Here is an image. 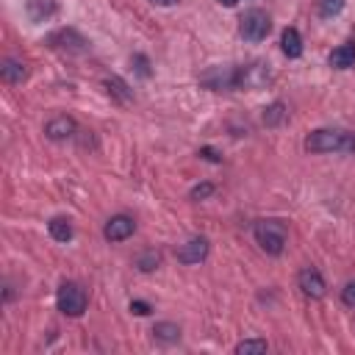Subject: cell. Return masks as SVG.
Masks as SVG:
<instances>
[{"mask_svg":"<svg viewBox=\"0 0 355 355\" xmlns=\"http://www.w3.org/2000/svg\"><path fill=\"white\" fill-rule=\"evenodd\" d=\"M305 150L308 153H355V133L319 128L305 139Z\"/></svg>","mask_w":355,"mask_h":355,"instance_id":"cell-1","label":"cell"},{"mask_svg":"<svg viewBox=\"0 0 355 355\" xmlns=\"http://www.w3.org/2000/svg\"><path fill=\"white\" fill-rule=\"evenodd\" d=\"M252 236H255L258 247H261L266 255H280V252L286 250V239H288L286 225L277 222V219H261V222H255Z\"/></svg>","mask_w":355,"mask_h":355,"instance_id":"cell-2","label":"cell"},{"mask_svg":"<svg viewBox=\"0 0 355 355\" xmlns=\"http://www.w3.org/2000/svg\"><path fill=\"white\" fill-rule=\"evenodd\" d=\"M55 305H58V311L64 316H72L75 319V316H80L86 311L89 297H86V291L78 283H61L58 291H55Z\"/></svg>","mask_w":355,"mask_h":355,"instance_id":"cell-3","label":"cell"},{"mask_svg":"<svg viewBox=\"0 0 355 355\" xmlns=\"http://www.w3.org/2000/svg\"><path fill=\"white\" fill-rule=\"evenodd\" d=\"M269 31H272V19H269V14L263 8H250L239 19V33L247 42H261V39H266Z\"/></svg>","mask_w":355,"mask_h":355,"instance_id":"cell-4","label":"cell"},{"mask_svg":"<svg viewBox=\"0 0 355 355\" xmlns=\"http://www.w3.org/2000/svg\"><path fill=\"white\" fill-rule=\"evenodd\" d=\"M200 83L211 92H230L239 89V67H211L200 75Z\"/></svg>","mask_w":355,"mask_h":355,"instance_id":"cell-5","label":"cell"},{"mask_svg":"<svg viewBox=\"0 0 355 355\" xmlns=\"http://www.w3.org/2000/svg\"><path fill=\"white\" fill-rule=\"evenodd\" d=\"M269 80H272V72L261 61H252L247 67H239V89H263Z\"/></svg>","mask_w":355,"mask_h":355,"instance_id":"cell-6","label":"cell"},{"mask_svg":"<svg viewBox=\"0 0 355 355\" xmlns=\"http://www.w3.org/2000/svg\"><path fill=\"white\" fill-rule=\"evenodd\" d=\"M297 286H300V291H302L305 297H311V300H322L324 291H327V283H324V277H322V272H319L316 266H305V269L297 275Z\"/></svg>","mask_w":355,"mask_h":355,"instance_id":"cell-7","label":"cell"},{"mask_svg":"<svg viewBox=\"0 0 355 355\" xmlns=\"http://www.w3.org/2000/svg\"><path fill=\"white\" fill-rule=\"evenodd\" d=\"M47 42H50L53 47H58V50H67V53H83V50L89 47V42H86L75 28H61V31L50 33Z\"/></svg>","mask_w":355,"mask_h":355,"instance_id":"cell-8","label":"cell"},{"mask_svg":"<svg viewBox=\"0 0 355 355\" xmlns=\"http://www.w3.org/2000/svg\"><path fill=\"white\" fill-rule=\"evenodd\" d=\"M208 250H211V244H208V239L205 236H191L186 244H180L178 247V261L180 263H200V261H205V255H208Z\"/></svg>","mask_w":355,"mask_h":355,"instance_id":"cell-9","label":"cell"},{"mask_svg":"<svg viewBox=\"0 0 355 355\" xmlns=\"http://www.w3.org/2000/svg\"><path fill=\"white\" fill-rule=\"evenodd\" d=\"M133 230H136V222H133L128 214H116V216H111V219L105 222L103 236H105L108 241H125V239L133 236Z\"/></svg>","mask_w":355,"mask_h":355,"instance_id":"cell-10","label":"cell"},{"mask_svg":"<svg viewBox=\"0 0 355 355\" xmlns=\"http://www.w3.org/2000/svg\"><path fill=\"white\" fill-rule=\"evenodd\" d=\"M75 130H78V125H75L72 116H55V119H50V122L44 125V136H47L50 141H64V139L75 136Z\"/></svg>","mask_w":355,"mask_h":355,"instance_id":"cell-11","label":"cell"},{"mask_svg":"<svg viewBox=\"0 0 355 355\" xmlns=\"http://www.w3.org/2000/svg\"><path fill=\"white\" fill-rule=\"evenodd\" d=\"M327 61H330L333 69H349V67H355V44L352 42H344V44L333 47V53H330Z\"/></svg>","mask_w":355,"mask_h":355,"instance_id":"cell-12","label":"cell"},{"mask_svg":"<svg viewBox=\"0 0 355 355\" xmlns=\"http://www.w3.org/2000/svg\"><path fill=\"white\" fill-rule=\"evenodd\" d=\"M280 50L288 55V58H300L302 55V36L297 28H286L280 33Z\"/></svg>","mask_w":355,"mask_h":355,"instance_id":"cell-13","label":"cell"},{"mask_svg":"<svg viewBox=\"0 0 355 355\" xmlns=\"http://www.w3.org/2000/svg\"><path fill=\"white\" fill-rule=\"evenodd\" d=\"M25 11H28V17L33 22H44V19H50L55 14V0H28Z\"/></svg>","mask_w":355,"mask_h":355,"instance_id":"cell-14","label":"cell"},{"mask_svg":"<svg viewBox=\"0 0 355 355\" xmlns=\"http://www.w3.org/2000/svg\"><path fill=\"white\" fill-rule=\"evenodd\" d=\"M0 75L6 83H22L28 78V67L22 61H14V58H6L3 67H0Z\"/></svg>","mask_w":355,"mask_h":355,"instance_id":"cell-15","label":"cell"},{"mask_svg":"<svg viewBox=\"0 0 355 355\" xmlns=\"http://www.w3.org/2000/svg\"><path fill=\"white\" fill-rule=\"evenodd\" d=\"M153 338H155L158 344H175V341L180 338V327H178L175 322H158V324L153 327Z\"/></svg>","mask_w":355,"mask_h":355,"instance_id":"cell-16","label":"cell"},{"mask_svg":"<svg viewBox=\"0 0 355 355\" xmlns=\"http://www.w3.org/2000/svg\"><path fill=\"white\" fill-rule=\"evenodd\" d=\"M47 230H50V236H53L55 241H69V239H72V222H69L67 216H53V219L47 222Z\"/></svg>","mask_w":355,"mask_h":355,"instance_id":"cell-17","label":"cell"},{"mask_svg":"<svg viewBox=\"0 0 355 355\" xmlns=\"http://www.w3.org/2000/svg\"><path fill=\"white\" fill-rule=\"evenodd\" d=\"M286 116H288V108H286L280 100L263 108V125H266V128H277V125H283Z\"/></svg>","mask_w":355,"mask_h":355,"instance_id":"cell-18","label":"cell"},{"mask_svg":"<svg viewBox=\"0 0 355 355\" xmlns=\"http://www.w3.org/2000/svg\"><path fill=\"white\" fill-rule=\"evenodd\" d=\"M344 6H347V0H316V14L322 19H333L344 11Z\"/></svg>","mask_w":355,"mask_h":355,"instance_id":"cell-19","label":"cell"},{"mask_svg":"<svg viewBox=\"0 0 355 355\" xmlns=\"http://www.w3.org/2000/svg\"><path fill=\"white\" fill-rule=\"evenodd\" d=\"M266 349H269V344L263 338H244V341L236 344L239 355H252V352H266Z\"/></svg>","mask_w":355,"mask_h":355,"instance_id":"cell-20","label":"cell"},{"mask_svg":"<svg viewBox=\"0 0 355 355\" xmlns=\"http://www.w3.org/2000/svg\"><path fill=\"white\" fill-rule=\"evenodd\" d=\"M105 89H108V94H114L119 103H130V97H133V94L128 92V86H125L119 78H108V80H105Z\"/></svg>","mask_w":355,"mask_h":355,"instance_id":"cell-21","label":"cell"},{"mask_svg":"<svg viewBox=\"0 0 355 355\" xmlns=\"http://www.w3.org/2000/svg\"><path fill=\"white\" fill-rule=\"evenodd\" d=\"M136 266H139L141 272H153V269L161 266V255H158L155 250H144V252L136 258Z\"/></svg>","mask_w":355,"mask_h":355,"instance_id":"cell-22","label":"cell"},{"mask_svg":"<svg viewBox=\"0 0 355 355\" xmlns=\"http://www.w3.org/2000/svg\"><path fill=\"white\" fill-rule=\"evenodd\" d=\"M214 194V183H197L191 191H189V200H205Z\"/></svg>","mask_w":355,"mask_h":355,"instance_id":"cell-23","label":"cell"},{"mask_svg":"<svg viewBox=\"0 0 355 355\" xmlns=\"http://www.w3.org/2000/svg\"><path fill=\"white\" fill-rule=\"evenodd\" d=\"M133 67H136V72H139L141 78H150V75H153V69H150V61H147L144 55H133Z\"/></svg>","mask_w":355,"mask_h":355,"instance_id":"cell-24","label":"cell"},{"mask_svg":"<svg viewBox=\"0 0 355 355\" xmlns=\"http://www.w3.org/2000/svg\"><path fill=\"white\" fill-rule=\"evenodd\" d=\"M341 300H344V305L355 308V280H349V283L341 288Z\"/></svg>","mask_w":355,"mask_h":355,"instance_id":"cell-25","label":"cell"},{"mask_svg":"<svg viewBox=\"0 0 355 355\" xmlns=\"http://www.w3.org/2000/svg\"><path fill=\"white\" fill-rule=\"evenodd\" d=\"M153 308H150V302H144V300H133L130 302V313H136V316H147Z\"/></svg>","mask_w":355,"mask_h":355,"instance_id":"cell-26","label":"cell"},{"mask_svg":"<svg viewBox=\"0 0 355 355\" xmlns=\"http://www.w3.org/2000/svg\"><path fill=\"white\" fill-rule=\"evenodd\" d=\"M200 155H202V158H208V161H222L211 147H202V150H200Z\"/></svg>","mask_w":355,"mask_h":355,"instance_id":"cell-27","label":"cell"},{"mask_svg":"<svg viewBox=\"0 0 355 355\" xmlns=\"http://www.w3.org/2000/svg\"><path fill=\"white\" fill-rule=\"evenodd\" d=\"M150 3H155V6H175V3H180V0H150Z\"/></svg>","mask_w":355,"mask_h":355,"instance_id":"cell-28","label":"cell"},{"mask_svg":"<svg viewBox=\"0 0 355 355\" xmlns=\"http://www.w3.org/2000/svg\"><path fill=\"white\" fill-rule=\"evenodd\" d=\"M219 3H222V6H227V8H230V6H236V3H239V0H219Z\"/></svg>","mask_w":355,"mask_h":355,"instance_id":"cell-29","label":"cell"}]
</instances>
